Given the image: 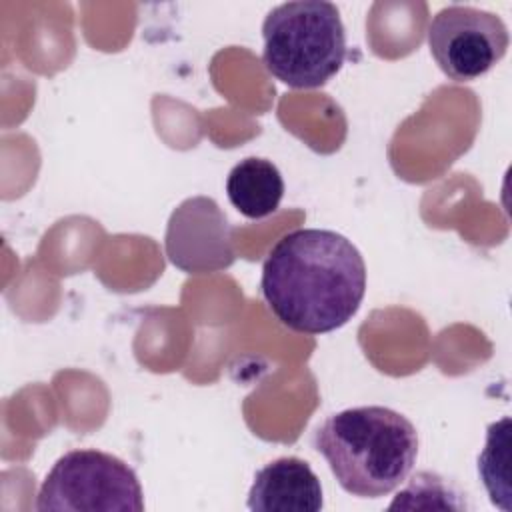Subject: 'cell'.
I'll use <instances>...</instances> for the list:
<instances>
[{"label": "cell", "instance_id": "obj_1", "mask_svg": "<svg viewBox=\"0 0 512 512\" xmlns=\"http://www.w3.org/2000/svg\"><path fill=\"white\" fill-rule=\"evenodd\" d=\"M260 290L286 328L326 334L358 312L366 292V264L346 236L324 228H298L268 252Z\"/></svg>", "mask_w": 512, "mask_h": 512}, {"label": "cell", "instance_id": "obj_2", "mask_svg": "<svg viewBox=\"0 0 512 512\" xmlns=\"http://www.w3.org/2000/svg\"><path fill=\"white\" fill-rule=\"evenodd\" d=\"M314 446L346 492L380 498L412 472L418 432L392 408L358 406L328 416L314 432Z\"/></svg>", "mask_w": 512, "mask_h": 512}, {"label": "cell", "instance_id": "obj_3", "mask_svg": "<svg viewBox=\"0 0 512 512\" xmlns=\"http://www.w3.org/2000/svg\"><path fill=\"white\" fill-rule=\"evenodd\" d=\"M262 62L282 84L320 88L346 58V32L336 4L296 0L272 8L262 22Z\"/></svg>", "mask_w": 512, "mask_h": 512}, {"label": "cell", "instance_id": "obj_4", "mask_svg": "<svg viewBox=\"0 0 512 512\" xmlns=\"http://www.w3.org/2000/svg\"><path fill=\"white\" fill-rule=\"evenodd\" d=\"M38 512H142L144 494L136 472L118 456L94 448L70 450L46 474Z\"/></svg>", "mask_w": 512, "mask_h": 512}, {"label": "cell", "instance_id": "obj_5", "mask_svg": "<svg viewBox=\"0 0 512 512\" xmlns=\"http://www.w3.org/2000/svg\"><path fill=\"white\" fill-rule=\"evenodd\" d=\"M510 46L504 20L474 6H446L428 24V48L438 68L456 82L490 72Z\"/></svg>", "mask_w": 512, "mask_h": 512}, {"label": "cell", "instance_id": "obj_6", "mask_svg": "<svg viewBox=\"0 0 512 512\" xmlns=\"http://www.w3.org/2000/svg\"><path fill=\"white\" fill-rule=\"evenodd\" d=\"M166 254L176 268L190 274L216 272L234 262L232 226L212 198H188L172 212Z\"/></svg>", "mask_w": 512, "mask_h": 512}, {"label": "cell", "instance_id": "obj_7", "mask_svg": "<svg viewBox=\"0 0 512 512\" xmlns=\"http://www.w3.org/2000/svg\"><path fill=\"white\" fill-rule=\"evenodd\" d=\"M246 504L254 512H318L322 484L306 460L276 458L256 472Z\"/></svg>", "mask_w": 512, "mask_h": 512}, {"label": "cell", "instance_id": "obj_8", "mask_svg": "<svg viewBox=\"0 0 512 512\" xmlns=\"http://www.w3.org/2000/svg\"><path fill=\"white\" fill-rule=\"evenodd\" d=\"M226 194L242 216L262 220L278 210L284 196V180L276 164L248 156L228 172Z\"/></svg>", "mask_w": 512, "mask_h": 512}, {"label": "cell", "instance_id": "obj_9", "mask_svg": "<svg viewBox=\"0 0 512 512\" xmlns=\"http://www.w3.org/2000/svg\"><path fill=\"white\" fill-rule=\"evenodd\" d=\"M510 418L492 422L486 430V444L478 456V476L490 496V502L502 510H512L510 484Z\"/></svg>", "mask_w": 512, "mask_h": 512}]
</instances>
